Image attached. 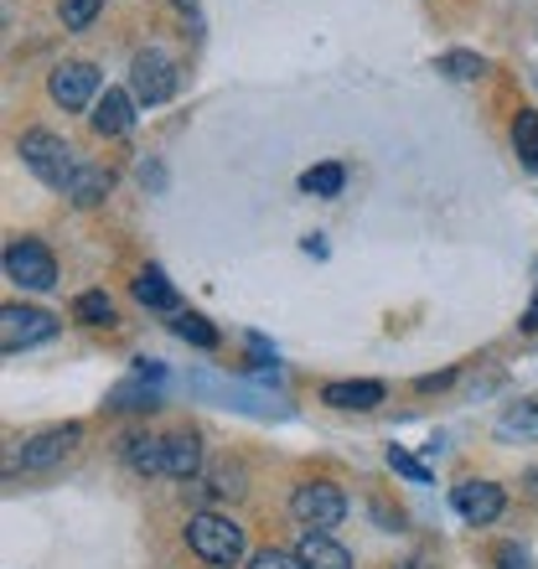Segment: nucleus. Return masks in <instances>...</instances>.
I'll use <instances>...</instances> for the list:
<instances>
[{
	"label": "nucleus",
	"mask_w": 538,
	"mask_h": 569,
	"mask_svg": "<svg viewBox=\"0 0 538 569\" xmlns=\"http://www.w3.org/2000/svg\"><path fill=\"white\" fill-rule=\"evenodd\" d=\"M21 161H27V171L37 181H42V187H52V192H68V187H73V177H78V156H73V146H68V140H58L52 136V130H27V136H21Z\"/></svg>",
	"instance_id": "1"
},
{
	"label": "nucleus",
	"mask_w": 538,
	"mask_h": 569,
	"mask_svg": "<svg viewBox=\"0 0 538 569\" xmlns=\"http://www.w3.org/2000/svg\"><path fill=\"white\" fill-rule=\"evenodd\" d=\"M187 543H192L197 559H208V565L228 569L243 559V528L228 518V512H192V523H187Z\"/></svg>",
	"instance_id": "2"
},
{
	"label": "nucleus",
	"mask_w": 538,
	"mask_h": 569,
	"mask_svg": "<svg viewBox=\"0 0 538 569\" xmlns=\"http://www.w3.org/2000/svg\"><path fill=\"white\" fill-rule=\"evenodd\" d=\"M290 518H296L306 533H327L347 518V497L342 487H331V481H306L290 492Z\"/></svg>",
	"instance_id": "3"
},
{
	"label": "nucleus",
	"mask_w": 538,
	"mask_h": 569,
	"mask_svg": "<svg viewBox=\"0 0 538 569\" xmlns=\"http://www.w3.org/2000/svg\"><path fill=\"white\" fill-rule=\"evenodd\" d=\"M130 93L140 99V104H166V99L177 93V62H171V52H161V47L134 52V62H130Z\"/></svg>",
	"instance_id": "4"
},
{
	"label": "nucleus",
	"mask_w": 538,
	"mask_h": 569,
	"mask_svg": "<svg viewBox=\"0 0 538 569\" xmlns=\"http://www.w3.org/2000/svg\"><path fill=\"white\" fill-rule=\"evenodd\" d=\"M6 280L21 290H52L58 284V259L47 254L37 239H16L6 249Z\"/></svg>",
	"instance_id": "5"
},
{
	"label": "nucleus",
	"mask_w": 538,
	"mask_h": 569,
	"mask_svg": "<svg viewBox=\"0 0 538 569\" xmlns=\"http://www.w3.org/2000/svg\"><path fill=\"white\" fill-rule=\"evenodd\" d=\"M47 93H52V104L73 109V114L99 104V68L93 62H58L52 78H47Z\"/></svg>",
	"instance_id": "6"
},
{
	"label": "nucleus",
	"mask_w": 538,
	"mask_h": 569,
	"mask_svg": "<svg viewBox=\"0 0 538 569\" xmlns=\"http://www.w3.org/2000/svg\"><path fill=\"white\" fill-rule=\"evenodd\" d=\"M78 440H83V425H52V430L31 435L21 446V471H52V466H62L73 456Z\"/></svg>",
	"instance_id": "7"
},
{
	"label": "nucleus",
	"mask_w": 538,
	"mask_h": 569,
	"mask_svg": "<svg viewBox=\"0 0 538 569\" xmlns=\"http://www.w3.org/2000/svg\"><path fill=\"white\" fill-rule=\"evenodd\" d=\"M52 331H58V321L47 311H37V306H6V311H0V347H6V352L47 342Z\"/></svg>",
	"instance_id": "8"
},
{
	"label": "nucleus",
	"mask_w": 538,
	"mask_h": 569,
	"mask_svg": "<svg viewBox=\"0 0 538 569\" xmlns=\"http://www.w3.org/2000/svg\"><path fill=\"white\" fill-rule=\"evenodd\" d=\"M450 508L461 512L471 528H487L502 518V508H508V492L497 487V481H461L456 492H450Z\"/></svg>",
	"instance_id": "9"
},
{
	"label": "nucleus",
	"mask_w": 538,
	"mask_h": 569,
	"mask_svg": "<svg viewBox=\"0 0 538 569\" xmlns=\"http://www.w3.org/2000/svg\"><path fill=\"white\" fill-rule=\"evenodd\" d=\"M120 456H124V466H130L134 477H166V440L161 435L130 430L120 440Z\"/></svg>",
	"instance_id": "10"
},
{
	"label": "nucleus",
	"mask_w": 538,
	"mask_h": 569,
	"mask_svg": "<svg viewBox=\"0 0 538 569\" xmlns=\"http://www.w3.org/2000/svg\"><path fill=\"white\" fill-rule=\"evenodd\" d=\"M134 120V99L124 89H104L99 93V104H93L89 124H93V136H124Z\"/></svg>",
	"instance_id": "11"
},
{
	"label": "nucleus",
	"mask_w": 538,
	"mask_h": 569,
	"mask_svg": "<svg viewBox=\"0 0 538 569\" xmlns=\"http://www.w3.org/2000/svg\"><path fill=\"white\" fill-rule=\"evenodd\" d=\"M109 192H114V171L99 166V161H83L78 166V177H73V187H68V202H73V208H99Z\"/></svg>",
	"instance_id": "12"
},
{
	"label": "nucleus",
	"mask_w": 538,
	"mask_h": 569,
	"mask_svg": "<svg viewBox=\"0 0 538 569\" xmlns=\"http://www.w3.org/2000/svg\"><path fill=\"white\" fill-rule=\"evenodd\" d=\"M321 405L373 409V405H383V383H373V378H342V383H327V389H321Z\"/></svg>",
	"instance_id": "13"
},
{
	"label": "nucleus",
	"mask_w": 538,
	"mask_h": 569,
	"mask_svg": "<svg viewBox=\"0 0 538 569\" xmlns=\"http://www.w3.org/2000/svg\"><path fill=\"white\" fill-rule=\"evenodd\" d=\"M296 555H300V565L306 569H352V555H347L331 533H300Z\"/></svg>",
	"instance_id": "14"
},
{
	"label": "nucleus",
	"mask_w": 538,
	"mask_h": 569,
	"mask_svg": "<svg viewBox=\"0 0 538 569\" xmlns=\"http://www.w3.org/2000/svg\"><path fill=\"white\" fill-rule=\"evenodd\" d=\"M202 471V440L197 435H166V477L177 481H192Z\"/></svg>",
	"instance_id": "15"
},
{
	"label": "nucleus",
	"mask_w": 538,
	"mask_h": 569,
	"mask_svg": "<svg viewBox=\"0 0 538 569\" xmlns=\"http://www.w3.org/2000/svg\"><path fill=\"white\" fill-rule=\"evenodd\" d=\"M134 300H140V306H150V311H177V290H171L166 270H156V264H146V270H140V280H134Z\"/></svg>",
	"instance_id": "16"
},
{
	"label": "nucleus",
	"mask_w": 538,
	"mask_h": 569,
	"mask_svg": "<svg viewBox=\"0 0 538 569\" xmlns=\"http://www.w3.org/2000/svg\"><path fill=\"white\" fill-rule=\"evenodd\" d=\"M497 440H538V393L518 399V405L497 420Z\"/></svg>",
	"instance_id": "17"
},
{
	"label": "nucleus",
	"mask_w": 538,
	"mask_h": 569,
	"mask_svg": "<svg viewBox=\"0 0 538 569\" xmlns=\"http://www.w3.org/2000/svg\"><path fill=\"white\" fill-rule=\"evenodd\" d=\"M512 146H518V161L538 177V114L534 109H518V120H512Z\"/></svg>",
	"instance_id": "18"
},
{
	"label": "nucleus",
	"mask_w": 538,
	"mask_h": 569,
	"mask_svg": "<svg viewBox=\"0 0 538 569\" xmlns=\"http://www.w3.org/2000/svg\"><path fill=\"white\" fill-rule=\"evenodd\" d=\"M73 316L83 327H114V300H109L104 290H83V296L73 300Z\"/></svg>",
	"instance_id": "19"
},
{
	"label": "nucleus",
	"mask_w": 538,
	"mask_h": 569,
	"mask_svg": "<svg viewBox=\"0 0 538 569\" xmlns=\"http://www.w3.org/2000/svg\"><path fill=\"white\" fill-rule=\"evenodd\" d=\"M342 181H347V171L337 161H321V166H311L306 177H300V192H311V197H337L342 192Z\"/></svg>",
	"instance_id": "20"
},
{
	"label": "nucleus",
	"mask_w": 538,
	"mask_h": 569,
	"mask_svg": "<svg viewBox=\"0 0 538 569\" xmlns=\"http://www.w3.org/2000/svg\"><path fill=\"white\" fill-rule=\"evenodd\" d=\"M171 331H177L181 342L202 347V352H212V347H218V331H212V327H208V321H202V316H197V311H181L177 321H171Z\"/></svg>",
	"instance_id": "21"
},
{
	"label": "nucleus",
	"mask_w": 538,
	"mask_h": 569,
	"mask_svg": "<svg viewBox=\"0 0 538 569\" xmlns=\"http://www.w3.org/2000/svg\"><path fill=\"white\" fill-rule=\"evenodd\" d=\"M435 68H440L446 78H481V73H487V62H481L477 52H446Z\"/></svg>",
	"instance_id": "22"
},
{
	"label": "nucleus",
	"mask_w": 538,
	"mask_h": 569,
	"mask_svg": "<svg viewBox=\"0 0 538 569\" xmlns=\"http://www.w3.org/2000/svg\"><path fill=\"white\" fill-rule=\"evenodd\" d=\"M99 11H104V0H62V27L83 31V27H93V16Z\"/></svg>",
	"instance_id": "23"
},
{
	"label": "nucleus",
	"mask_w": 538,
	"mask_h": 569,
	"mask_svg": "<svg viewBox=\"0 0 538 569\" xmlns=\"http://www.w3.org/2000/svg\"><path fill=\"white\" fill-rule=\"evenodd\" d=\"M389 466H393V471H399V477L419 481V487L430 481V466H425V461H415V456H409V450H399V446H389Z\"/></svg>",
	"instance_id": "24"
},
{
	"label": "nucleus",
	"mask_w": 538,
	"mask_h": 569,
	"mask_svg": "<svg viewBox=\"0 0 538 569\" xmlns=\"http://www.w3.org/2000/svg\"><path fill=\"white\" fill-rule=\"evenodd\" d=\"M249 569H306V565H300L296 549H259V555L249 559Z\"/></svg>",
	"instance_id": "25"
},
{
	"label": "nucleus",
	"mask_w": 538,
	"mask_h": 569,
	"mask_svg": "<svg viewBox=\"0 0 538 569\" xmlns=\"http://www.w3.org/2000/svg\"><path fill=\"white\" fill-rule=\"evenodd\" d=\"M212 492H218V497H239L243 492V471H239V466H223V471L212 477Z\"/></svg>",
	"instance_id": "26"
},
{
	"label": "nucleus",
	"mask_w": 538,
	"mask_h": 569,
	"mask_svg": "<svg viewBox=\"0 0 538 569\" xmlns=\"http://www.w3.org/2000/svg\"><path fill=\"white\" fill-rule=\"evenodd\" d=\"M497 565H502V569H528V549H518V543H502V549H497Z\"/></svg>",
	"instance_id": "27"
},
{
	"label": "nucleus",
	"mask_w": 538,
	"mask_h": 569,
	"mask_svg": "<svg viewBox=\"0 0 538 569\" xmlns=\"http://www.w3.org/2000/svg\"><path fill=\"white\" fill-rule=\"evenodd\" d=\"M524 327H538V296H534V306H528V316H524Z\"/></svg>",
	"instance_id": "28"
},
{
	"label": "nucleus",
	"mask_w": 538,
	"mask_h": 569,
	"mask_svg": "<svg viewBox=\"0 0 538 569\" xmlns=\"http://www.w3.org/2000/svg\"><path fill=\"white\" fill-rule=\"evenodd\" d=\"M399 569H430V559H404Z\"/></svg>",
	"instance_id": "29"
}]
</instances>
